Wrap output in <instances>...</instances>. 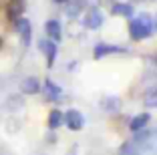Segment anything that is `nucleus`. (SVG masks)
Segmentation results:
<instances>
[{"mask_svg": "<svg viewBox=\"0 0 157 155\" xmlns=\"http://www.w3.org/2000/svg\"><path fill=\"white\" fill-rule=\"evenodd\" d=\"M153 32V16L151 14H139L137 18L129 22V34L133 41H145Z\"/></svg>", "mask_w": 157, "mask_h": 155, "instance_id": "obj_1", "label": "nucleus"}, {"mask_svg": "<svg viewBox=\"0 0 157 155\" xmlns=\"http://www.w3.org/2000/svg\"><path fill=\"white\" fill-rule=\"evenodd\" d=\"M14 28H16V34H18L22 46H30V42H33V24H30V20L20 16V18L14 20Z\"/></svg>", "mask_w": 157, "mask_h": 155, "instance_id": "obj_2", "label": "nucleus"}, {"mask_svg": "<svg viewBox=\"0 0 157 155\" xmlns=\"http://www.w3.org/2000/svg\"><path fill=\"white\" fill-rule=\"evenodd\" d=\"M63 123H65L71 131H81L83 125H85V117H83L81 111L71 109V111H67V113H65V121H63Z\"/></svg>", "mask_w": 157, "mask_h": 155, "instance_id": "obj_3", "label": "nucleus"}, {"mask_svg": "<svg viewBox=\"0 0 157 155\" xmlns=\"http://www.w3.org/2000/svg\"><path fill=\"white\" fill-rule=\"evenodd\" d=\"M38 48H40V52L46 59V67H52V64H55V59H56V42L44 38V41L38 42Z\"/></svg>", "mask_w": 157, "mask_h": 155, "instance_id": "obj_4", "label": "nucleus"}, {"mask_svg": "<svg viewBox=\"0 0 157 155\" xmlns=\"http://www.w3.org/2000/svg\"><path fill=\"white\" fill-rule=\"evenodd\" d=\"M24 10H26V2L24 0H8V4H6V16H8V20H16L20 18L24 14Z\"/></svg>", "mask_w": 157, "mask_h": 155, "instance_id": "obj_5", "label": "nucleus"}, {"mask_svg": "<svg viewBox=\"0 0 157 155\" xmlns=\"http://www.w3.org/2000/svg\"><path fill=\"white\" fill-rule=\"evenodd\" d=\"M44 32L46 37H48V41L52 42H59L60 38H63V26H60V22L56 18H51L44 22Z\"/></svg>", "mask_w": 157, "mask_h": 155, "instance_id": "obj_6", "label": "nucleus"}, {"mask_svg": "<svg viewBox=\"0 0 157 155\" xmlns=\"http://www.w3.org/2000/svg\"><path fill=\"white\" fill-rule=\"evenodd\" d=\"M117 52H125L123 46H117V45H107V42H101V45L95 46V50H93V56L95 59H103V56L107 55H117Z\"/></svg>", "mask_w": 157, "mask_h": 155, "instance_id": "obj_7", "label": "nucleus"}, {"mask_svg": "<svg viewBox=\"0 0 157 155\" xmlns=\"http://www.w3.org/2000/svg\"><path fill=\"white\" fill-rule=\"evenodd\" d=\"M83 22H85V26L91 28V30L99 28L103 24V14H101V10L95 8V6H93V8H89L87 14H85V20H83Z\"/></svg>", "mask_w": 157, "mask_h": 155, "instance_id": "obj_8", "label": "nucleus"}, {"mask_svg": "<svg viewBox=\"0 0 157 155\" xmlns=\"http://www.w3.org/2000/svg\"><path fill=\"white\" fill-rule=\"evenodd\" d=\"M20 91H22L24 95H36V93L40 91V81H38L36 77H24L22 81H20Z\"/></svg>", "mask_w": 157, "mask_h": 155, "instance_id": "obj_9", "label": "nucleus"}, {"mask_svg": "<svg viewBox=\"0 0 157 155\" xmlns=\"http://www.w3.org/2000/svg\"><path fill=\"white\" fill-rule=\"evenodd\" d=\"M63 121H65V113L59 111V109H52L51 113H48V121H46V125H48L51 131H56V129L63 125Z\"/></svg>", "mask_w": 157, "mask_h": 155, "instance_id": "obj_10", "label": "nucleus"}, {"mask_svg": "<svg viewBox=\"0 0 157 155\" xmlns=\"http://www.w3.org/2000/svg\"><path fill=\"white\" fill-rule=\"evenodd\" d=\"M147 123H149V115H147V113H141V115H137V117L131 119L129 129H131L133 133H139V131H143V129L147 127Z\"/></svg>", "mask_w": 157, "mask_h": 155, "instance_id": "obj_11", "label": "nucleus"}, {"mask_svg": "<svg viewBox=\"0 0 157 155\" xmlns=\"http://www.w3.org/2000/svg\"><path fill=\"white\" fill-rule=\"evenodd\" d=\"M60 93H63V91H60L59 85H55L51 79H46V81H44V95H46V99H48V101H56L60 97Z\"/></svg>", "mask_w": 157, "mask_h": 155, "instance_id": "obj_12", "label": "nucleus"}, {"mask_svg": "<svg viewBox=\"0 0 157 155\" xmlns=\"http://www.w3.org/2000/svg\"><path fill=\"white\" fill-rule=\"evenodd\" d=\"M111 12L113 14H117V16H133V6L129 4V2H117V4H113V8H111Z\"/></svg>", "mask_w": 157, "mask_h": 155, "instance_id": "obj_13", "label": "nucleus"}, {"mask_svg": "<svg viewBox=\"0 0 157 155\" xmlns=\"http://www.w3.org/2000/svg\"><path fill=\"white\" fill-rule=\"evenodd\" d=\"M145 107H153L155 109L157 107V89H153V91H147V95H145Z\"/></svg>", "mask_w": 157, "mask_h": 155, "instance_id": "obj_14", "label": "nucleus"}, {"mask_svg": "<svg viewBox=\"0 0 157 155\" xmlns=\"http://www.w3.org/2000/svg\"><path fill=\"white\" fill-rule=\"evenodd\" d=\"M103 109H109V111H117V107H119V101L115 99V97H107V99H103Z\"/></svg>", "mask_w": 157, "mask_h": 155, "instance_id": "obj_15", "label": "nucleus"}, {"mask_svg": "<svg viewBox=\"0 0 157 155\" xmlns=\"http://www.w3.org/2000/svg\"><path fill=\"white\" fill-rule=\"evenodd\" d=\"M52 2H56V4H67L69 0H52Z\"/></svg>", "mask_w": 157, "mask_h": 155, "instance_id": "obj_16", "label": "nucleus"}, {"mask_svg": "<svg viewBox=\"0 0 157 155\" xmlns=\"http://www.w3.org/2000/svg\"><path fill=\"white\" fill-rule=\"evenodd\" d=\"M153 28H157V14L153 16Z\"/></svg>", "mask_w": 157, "mask_h": 155, "instance_id": "obj_17", "label": "nucleus"}, {"mask_svg": "<svg viewBox=\"0 0 157 155\" xmlns=\"http://www.w3.org/2000/svg\"><path fill=\"white\" fill-rule=\"evenodd\" d=\"M2 109H4V105H0V121H2Z\"/></svg>", "mask_w": 157, "mask_h": 155, "instance_id": "obj_18", "label": "nucleus"}, {"mask_svg": "<svg viewBox=\"0 0 157 155\" xmlns=\"http://www.w3.org/2000/svg\"><path fill=\"white\" fill-rule=\"evenodd\" d=\"M0 48H2V38H0Z\"/></svg>", "mask_w": 157, "mask_h": 155, "instance_id": "obj_19", "label": "nucleus"}, {"mask_svg": "<svg viewBox=\"0 0 157 155\" xmlns=\"http://www.w3.org/2000/svg\"><path fill=\"white\" fill-rule=\"evenodd\" d=\"M155 63H157V56H155Z\"/></svg>", "mask_w": 157, "mask_h": 155, "instance_id": "obj_20", "label": "nucleus"}]
</instances>
